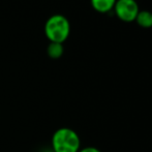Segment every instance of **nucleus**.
<instances>
[{"label": "nucleus", "instance_id": "f257e3e1", "mask_svg": "<svg viewBox=\"0 0 152 152\" xmlns=\"http://www.w3.org/2000/svg\"><path fill=\"white\" fill-rule=\"evenodd\" d=\"M53 152H79L81 139L76 130L69 127H60L54 132L51 138Z\"/></svg>", "mask_w": 152, "mask_h": 152}, {"label": "nucleus", "instance_id": "f03ea898", "mask_svg": "<svg viewBox=\"0 0 152 152\" xmlns=\"http://www.w3.org/2000/svg\"><path fill=\"white\" fill-rule=\"evenodd\" d=\"M70 33L69 21L63 15L56 14L51 16L45 24V34L50 42L63 44Z\"/></svg>", "mask_w": 152, "mask_h": 152}, {"label": "nucleus", "instance_id": "7ed1b4c3", "mask_svg": "<svg viewBox=\"0 0 152 152\" xmlns=\"http://www.w3.org/2000/svg\"><path fill=\"white\" fill-rule=\"evenodd\" d=\"M113 10L119 20L126 23L136 20L140 12L136 0H117Z\"/></svg>", "mask_w": 152, "mask_h": 152}, {"label": "nucleus", "instance_id": "20e7f679", "mask_svg": "<svg viewBox=\"0 0 152 152\" xmlns=\"http://www.w3.org/2000/svg\"><path fill=\"white\" fill-rule=\"evenodd\" d=\"M116 1L117 0H90L93 10L100 14H106L113 10Z\"/></svg>", "mask_w": 152, "mask_h": 152}, {"label": "nucleus", "instance_id": "39448f33", "mask_svg": "<svg viewBox=\"0 0 152 152\" xmlns=\"http://www.w3.org/2000/svg\"><path fill=\"white\" fill-rule=\"evenodd\" d=\"M134 21L142 28H150V27H152V12H148V10L139 12Z\"/></svg>", "mask_w": 152, "mask_h": 152}, {"label": "nucleus", "instance_id": "423d86ee", "mask_svg": "<svg viewBox=\"0 0 152 152\" xmlns=\"http://www.w3.org/2000/svg\"><path fill=\"white\" fill-rule=\"evenodd\" d=\"M64 48L63 44L59 42H50L47 48V54L51 59H59L63 55Z\"/></svg>", "mask_w": 152, "mask_h": 152}, {"label": "nucleus", "instance_id": "0eeeda50", "mask_svg": "<svg viewBox=\"0 0 152 152\" xmlns=\"http://www.w3.org/2000/svg\"><path fill=\"white\" fill-rule=\"evenodd\" d=\"M79 152H102L98 148L93 146H88V147H84V148H81Z\"/></svg>", "mask_w": 152, "mask_h": 152}]
</instances>
